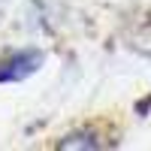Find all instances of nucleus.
Wrapping results in <instances>:
<instances>
[{
    "instance_id": "1",
    "label": "nucleus",
    "mask_w": 151,
    "mask_h": 151,
    "mask_svg": "<svg viewBox=\"0 0 151 151\" xmlns=\"http://www.w3.org/2000/svg\"><path fill=\"white\" fill-rule=\"evenodd\" d=\"M42 64V55L33 52V48H24V52L6 58L0 64V82H21L27 79L30 73H36V67Z\"/></svg>"
}]
</instances>
